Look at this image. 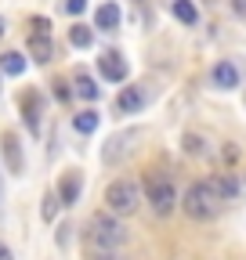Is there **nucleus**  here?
I'll return each mask as SVG.
<instances>
[{"mask_svg":"<svg viewBox=\"0 0 246 260\" xmlns=\"http://www.w3.org/2000/svg\"><path fill=\"white\" fill-rule=\"evenodd\" d=\"M184 152H189V155H206L203 138H199V134H184Z\"/></svg>","mask_w":246,"mask_h":260,"instance_id":"nucleus-21","label":"nucleus"},{"mask_svg":"<svg viewBox=\"0 0 246 260\" xmlns=\"http://www.w3.org/2000/svg\"><path fill=\"white\" fill-rule=\"evenodd\" d=\"M33 32H44V37H51V22H47V18H33Z\"/></svg>","mask_w":246,"mask_h":260,"instance_id":"nucleus-24","label":"nucleus"},{"mask_svg":"<svg viewBox=\"0 0 246 260\" xmlns=\"http://www.w3.org/2000/svg\"><path fill=\"white\" fill-rule=\"evenodd\" d=\"M232 11H235V15H242V18H246V0H232Z\"/></svg>","mask_w":246,"mask_h":260,"instance_id":"nucleus-26","label":"nucleus"},{"mask_svg":"<svg viewBox=\"0 0 246 260\" xmlns=\"http://www.w3.org/2000/svg\"><path fill=\"white\" fill-rule=\"evenodd\" d=\"M69 44H73L76 51H87L90 44H95V29H87V25H80V22H76V25L69 29Z\"/></svg>","mask_w":246,"mask_h":260,"instance_id":"nucleus-16","label":"nucleus"},{"mask_svg":"<svg viewBox=\"0 0 246 260\" xmlns=\"http://www.w3.org/2000/svg\"><path fill=\"white\" fill-rule=\"evenodd\" d=\"M98 73L109 80V83H123V80H127V61H123V54L119 51H105L102 58H98Z\"/></svg>","mask_w":246,"mask_h":260,"instance_id":"nucleus-6","label":"nucleus"},{"mask_svg":"<svg viewBox=\"0 0 246 260\" xmlns=\"http://www.w3.org/2000/svg\"><path fill=\"white\" fill-rule=\"evenodd\" d=\"M141 199H145V191L138 188V181H127V177H119V181H112V184L105 188V210H109L112 217H131V213H138Z\"/></svg>","mask_w":246,"mask_h":260,"instance_id":"nucleus-3","label":"nucleus"},{"mask_svg":"<svg viewBox=\"0 0 246 260\" xmlns=\"http://www.w3.org/2000/svg\"><path fill=\"white\" fill-rule=\"evenodd\" d=\"M98 123H102V116L98 112H80V116H73V126H76V134H95L98 130Z\"/></svg>","mask_w":246,"mask_h":260,"instance_id":"nucleus-18","label":"nucleus"},{"mask_svg":"<svg viewBox=\"0 0 246 260\" xmlns=\"http://www.w3.org/2000/svg\"><path fill=\"white\" fill-rule=\"evenodd\" d=\"M141 191H145V199L152 203V210H156V213H163V217H167V213L177 206V191H174V184H170L167 177H156V174H148Z\"/></svg>","mask_w":246,"mask_h":260,"instance_id":"nucleus-4","label":"nucleus"},{"mask_svg":"<svg viewBox=\"0 0 246 260\" xmlns=\"http://www.w3.org/2000/svg\"><path fill=\"white\" fill-rule=\"evenodd\" d=\"M76 94L87 98V102H98V94H102V90H98V83L90 80L87 73H76Z\"/></svg>","mask_w":246,"mask_h":260,"instance_id":"nucleus-19","label":"nucleus"},{"mask_svg":"<svg viewBox=\"0 0 246 260\" xmlns=\"http://www.w3.org/2000/svg\"><path fill=\"white\" fill-rule=\"evenodd\" d=\"M0 145H4V159H8V170H11V174H22L25 159H22V148H18V134H11V130H8V134H4V141H0Z\"/></svg>","mask_w":246,"mask_h":260,"instance_id":"nucleus-12","label":"nucleus"},{"mask_svg":"<svg viewBox=\"0 0 246 260\" xmlns=\"http://www.w3.org/2000/svg\"><path fill=\"white\" fill-rule=\"evenodd\" d=\"M0 73H4V76H22L25 73V58L18 51H8L4 58H0Z\"/></svg>","mask_w":246,"mask_h":260,"instance_id":"nucleus-17","label":"nucleus"},{"mask_svg":"<svg viewBox=\"0 0 246 260\" xmlns=\"http://www.w3.org/2000/svg\"><path fill=\"white\" fill-rule=\"evenodd\" d=\"M58 206H62V199H58V191H47L44 195V206H40V217L51 224L54 217H58Z\"/></svg>","mask_w":246,"mask_h":260,"instance_id":"nucleus-20","label":"nucleus"},{"mask_svg":"<svg viewBox=\"0 0 246 260\" xmlns=\"http://www.w3.org/2000/svg\"><path fill=\"white\" fill-rule=\"evenodd\" d=\"M181 210H184V217H192V220H213V217L225 210V199L213 191L210 181H196L189 191H184Z\"/></svg>","mask_w":246,"mask_h":260,"instance_id":"nucleus-2","label":"nucleus"},{"mask_svg":"<svg viewBox=\"0 0 246 260\" xmlns=\"http://www.w3.org/2000/svg\"><path fill=\"white\" fill-rule=\"evenodd\" d=\"M213 87L218 90H235L239 87V69H235V61H218L213 65V73H210Z\"/></svg>","mask_w":246,"mask_h":260,"instance_id":"nucleus-9","label":"nucleus"},{"mask_svg":"<svg viewBox=\"0 0 246 260\" xmlns=\"http://www.w3.org/2000/svg\"><path fill=\"white\" fill-rule=\"evenodd\" d=\"M29 58L40 61V65H47V61L54 58V44H51V37H44V32H33V37H29Z\"/></svg>","mask_w":246,"mask_h":260,"instance_id":"nucleus-11","label":"nucleus"},{"mask_svg":"<svg viewBox=\"0 0 246 260\" xmlns=\"http://www.w3.org/2000/svg\"><path fill=\"white\" fill-rule=\"evenodd\" d=\"M80 191H83V181H80L76 170H69L66 177H62V184H58V199H62V206H76V203H80Z\"/></svg>","mask_w":246,"mask_h":260,"instance_id":"nucleus-10","label":"nucleus"},{"mask_svg":"<svg viewBox=\"0 0 246 260\" xmlns=\"http://www.w3.org/2000/svg\"><path fill=\"white\" fill-rule=\"evenodd\" d=\"M54 94H58V102H69V87L66 83H54Z\"/></svg>","mask_w":246,"mask_h":260,"instance_id":"nucleus-25","label":"nucleus"},{"mask_svg":"<svg viewBox=\"0 0 246 260\" xmlns=\"http://www.w3.org/2000/svg\"><path fill=\"white\" fill-rule=\"evenodd\" d=\"M131 141H138V130H123V134L109 138V145L102 148V162H109V167H116V162L127 159V152L134 148Z\"/></svg>","mask_w":246,"mask_h":260,"instance_id":"nucleus-5","label":"nucleus"},{"mask_svg":"<svg viewBox=\"0 0 246 260\" xmlns=\"http://www.w3.org/2000/svg\"><path fill=\"white\" fill-rule=\"evenodd\" d=\"M87 256H90V260H123L116 249H87Z\"/></svg>","mask_w":246,"mask_h":260,"instance_id":"nucleus-22","label":"nucleus"},{"mask_svg":"<svg viewBox=\"0 0 246 260\" xmlns=\"http://www.w3.org/2000/svg\"><path fill=\"white\" fill-rule=\"evenodd\" d=\"M40 109H44L40 94H37V90H25V94H22V116H25L29 134H40Z\"/></svg>","mask_w":246,"mask_h":260,"instance_id":"nucleus-8","label":"nucleus"},{"mask_svg":"<svg viewBox=\"0 0 246 260\" xmlns=\"http://www.w3.org/2000/svg\"><path fill=\"white\" fill-rule=\"evenodd\" d=\"M62 11H66V15H83V11H87V0H66Z\"/></svg>","mask_w":246,"mask_h":260,"instance_id":"nucleus-23","label":"nucleus"},{"mask_svg":"<svg viewBox=\"0 0 246 260\" xmlns=\"http://www.w3.org/2000/svg\"><path fill=\"white\" fill-rule=\"evenodd\" d=\"M83 242H87V249H119L123 242H127V228L119 224V217L102 210V213H95L87 220Z\"/></svg>","mask_w":246,"mask_h":260,"instance_id":"nucleus-1","label":"nucleus"},{"mask_svg":"<svg viewBox=\"0 0 246 260\" xmlns=\"http://www.w3.org/2000/svg\"><path fill=\"white\" fill-rule=\"evenodd\" d=\"M170 11H174V18H177L181 25H196V22H199V8L192 4V0H174Z\"/></svg>","mask_w":246,"mask_h":260,"instance_id":"nucleus-14","label":"nucleus"},{"mask_svg":"<svg viewBox=\"0 0 246 260\" xmlns=\"http://www.w3.org/2000/svg\"><path fill=\"white\" fill-rule=\"evenodd\" d=\"M145 105H148V90H141V87H123L119 98H116V112L119 116H134Z\"/></svg>","mask_w":246,"mask_h":260,"instance_id":"nucleus-7","label":"nucleus"},{"mask_svg":"<svg viewBox=\"0 0 246 260\" xmlns=\"http://www.w3.org/2000/svg\"><path fill=\"white\" fill-rule=\"evenodd\" d=\"M119 18H123V15H119V8L109 0V4H102V8L95 11V29H105V32H109V29H116V25H119Z\"/></svg>","mask_w":246,"mask_h":260,"instance_id":"nucleus-13","label":"nucleus"},{"mask_svg":"<svg viewBox=\"0 0 246 260\" xmlns=\"http://www.w3.org/2000/svg\"><path fill=\"white\" fill-rule=\"evenodd\" d=\"M0 260H15V256H11V249H8L4 242H0Z\"/></svg>","mask_w":246,"mask_h":260,"instance_id":"nucleus-27","label":"nucleus"},{"mask_svg":"<svg viewBox=\"0 0 246 260\" xmlns=\"http://www.w3.org/2000/svg\"><path fill=\"white\" fill-rule=\"evenodd\" d=\"M4 32H8V22H4V15H0V40H4Z\"/></svg>","mask_w":246,"mask_h":260,"instance_id":"nucleus-28","label":"nucleus"},{"mask_svg":"<svg viewBox=\"0 0 246 260\" xmlns=\"http://www.w3.org/2000/svg\"><path fill=\"white\" fill-rule=\"evenodd\" d=\"M0 76H4V73H0Z\"/></svg>","mask_w":246,"mask_h":260,"instance_id":"nucleus-29","label":"nucleus"},{"mask_svg":"<svg viewBox=\"0 0 246 260\" xmlns=\"http://www.w3.org/2000/svg\"><path fill=\"white\" fill-rule=\"evenodd\" d=\"M210 184H213V191H218L221 199H228V203H232L235 195H239V181H235L232 174H221V177H213Z\"/></svg>","mask_w":246,"mask_h":260,"instance_id":"nucleus-15","label":"nucleus"}]
</instances>
